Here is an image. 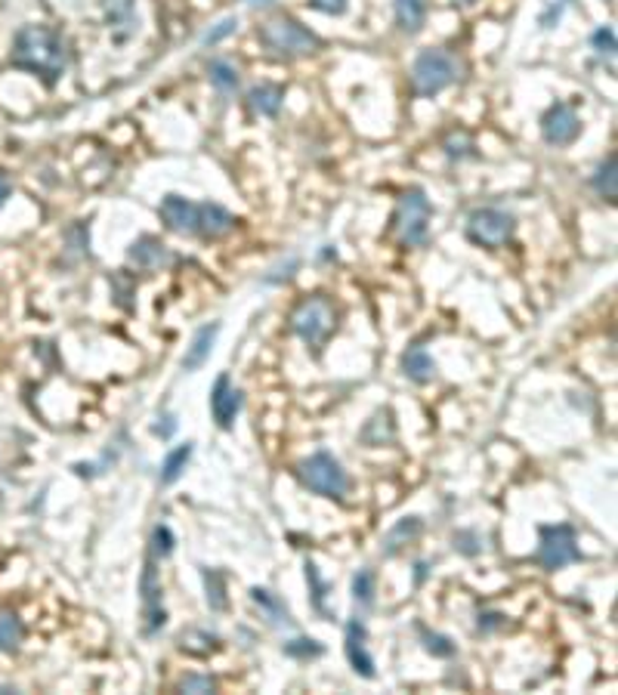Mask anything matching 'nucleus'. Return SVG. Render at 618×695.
Instances as JSON below:
<instances>
[{
	"label": "nucleus",
	"instance_id": "obj_10",
	"mask_svg": "<svg viewBox=\"0 0 618 695\" xmlns=\"http://www.w3.org/2000/svg\"><path fill=\"white\" fill-rule=\"evenodd\" d=\"M139 593H143V618H146V633H154L161 631L167 622V612L161 606V578H158V569L154 563H146L143 569V582H139Z\"/></svg>",
	"mask_w": 618,
	"mask_h": 695
},
{
	"label": "nucleus",
	"instance_id": "obj_26",
	"mask_svg": "<svg viewBox=\"0 0 618 695\" xmlns=\"http://www.w3.org/2000/svg\"><path fill=\"white\" fill-rule=\"evenodd\" d=\"M594 188H597V195L600 198H606V201H615V195H618V186H615V155H609L606 161H603L600 167H597V173H594Z\"/></svg>",
	"mask_w": 618,
	"mask_h": 695
},
{
	"label": "nucleus",
	"instance_id": "obj_13",
	"mask_svg": "<svg viewBox=\"0 0 618 695\" xmlns=\"http://www.w3.org/2000/svg\"><path fill=\"white\" fill-rule=\"evenodd\" d=\"M127 260L133 263L137 269H146V272H152V269H164L173 263V254L167 251V245L161 239H152V235H143V239H137L130 245V251H127Z\"/></svg>",
	"mask_w": 618,
	"mask_h": 695
},
{
	"label": "nucleus",
	"instance_id": "obj_14",
	"mask_svg": "<svg viewBox=\"0 0 618 695\" xmlns=\"http://www.w3.org/2000/svg\"><path fill=\"white\" fill-rule=\"evenodd\" d=\"M347 658L349 665H353L355 674H362L365 680L374 677V658L372 652H368V631L362 622H349L347 624Z\"/></svg>",
	"mask_w": 618,
	"mask_h": 695
},
{
	"label": "nucleus",
	"instance_id": "obj_17",
	"mask_svg": "<svg viewBox=\"0 0 618 695\" xmlns=\"http://www.w3.org/2000/svg\"><path fill=\"white\" fill-rule=\"evenodd\" d=\"M402 371H405L408 381L430 383L436 377V362H433V356L427 353V347L414 343V347H408L405 356H402Z\"/></svg>",
	"mask_w": 618,
	"mask_h": 695
},
{
	"label": "nucleus",
	"instance_id": "obj_20",
	"mask_svg": "<svg viewBox=\"0 0 618 695\" xmlns=\"http://www.w3.org/2000/svg\"><path fill=\"white\" fill-rule=\"evenodd\" d=\"M393 10H396V22H399V29L408 31V35L421 31V25H424V19H427L424 0H393Z\"/></svg>",
	"mask_w": 618,
	"mask_h": 695
},
{
	"label": "nucleus",
	"instance_id": "obj_42",
	"mask_svg": "<svg viewBox=\"0 0 618 695\" xmlns=\"http://www.w3.org/2000/svg\"><path fill=\"white\" fill-rule=\"evenodd\" d=\"M458 4H473V0H458Z\"/></svg>",
	"mask_w": 618,
	"mask_h": 695
},
{
	"label": "nucleus",
	"instance_id": "obj_18",
	"mask_svg": "<svg viewBox=\"0 0 618 695\" xmlns=\"http://www.w3.org/2000/svg\"><path fill=\"white\" fill-rule=\"evenodd\" d=\"M285 103V87L279 84H260L247 93V105H251L254 114H263V118H275Z\"/></svg>",
	"mask_w": 618,
	"mask_h": 695
},
{
	"label": "nucleus",
	"instance_id": "obj_8",
	"mask_svg": "<svg viewBox=\"0 0 618 695\" xmlns=\"http://www.w3.org/2000/svg\"><path fill=\"white\" fill-rule=\"evenodd\" d=\"M516 220L498 207H480L467 217V239L480 247H501L514 239Z\"/></svg>",
	"mask_w": 618,
	"mask_h": 695
},
{
	"label": "nucleus",
	"instance_id": "obj_19",
	"mask_svg": "<svg viewBox=\"0 0 618 695\" xmlns=\"http://www.w3.org/2000/svg\"><path fill=\"white\" fill-rule=\"evenodd\" d=\"M421 529H424L421 516H402L399 523H396L393 529L387 532V538H384V553H387V557L399 553L408 541H414V538L421 535Z\"/></svg>",
	"mask_w": 618,
	"mask_h": 695
},
{
	"label": "nucleus",
	"instance_id": "obj_36",
	"mask_svg": "<svg viewBox=\"0 0 618 695\" xmlns=\"http://www.w3.org/2000/svg\"><path fill=\"white\" fill-rule=\"evenodd\" d=\"M235 29H238V19H235V16H230V19H223V22H217V25H213V29L207 31V35L201 38V40H205L207 46H213V44H220V40H226L230 35H235Z\"/></svg>",
	"mask_w": 618,
	"mask_h": 695
},
{
	"label": "nucleus",
	"instance_id": "obj_9",
	"mask_svg": "<svg viewBox=\"0 0 618 695\" xmlns=\"http://www.w3.org/2000/svg\"><path fill=\"white\" fill-rule=\"evenodd\" d=\"M581 133V118L569 103H554L541 118V137L550 146H572Z\"/></svg>",
	"mask_w": 618,
	"mask_h": 695
},
{
	"label": "nucleus",
	"instance_id": "obj_24",
	"mask_svg": "<svg viewBox=\"0 0 618 695\" xmlns=\"http://www.w3.org/2000/svg\"><path fill=\"white\" fill-rule=\"evenodd\" d=\"M189 457H192V442L177 445V448H173L171 455L164 457V464H161V482H164V485L177 482V479L186 473V464H189Z\"/></svg>",
	"mask_w": 618,
	"mask_h": 695
},
{
	"label": "nucleus",
	"instance_id": "obj_34",
	"mask_svg": "<svg viewBox=\"0 0 618 695\" xmlns=\"http://www.w3.org/2000/svg\"><path fill=\"white\" fill-rule=\"evenodd\" d=\"M306 578H309V584H313L315 609H319V612H325V597H328V584H325V582H322V575H319V565H315V563H306Z\"/></svg>",
	"mask_w": 618,
	"mask_h": 695
},
{
	"label": "nucleus",
	"instance_id": "obj_12",
	"mask_svg": "<svg viewBox=\"0 0 618 695\" xmlns=\"http://www.w3.org/2000/svg\"><path fill=\"white\" fill-rule=\"evenodd\" d=\"M238 411H241V393L232 387L230 377L220 374L217 383H213V389H211V414H213V421H217L223 430H232Z\"/></svg>",
	"mask_w": 618,
	"mask_h": 695
},
{
	"label": "nucleus",
	"instance_id": "obj_40",
	"mask_svg": "<svg viewBox=\"0 0 618 695\" xmlns=\"http://www.w3.org/2000/svg\"><path fill=\"white\" fill-rule=\"evenodd\" d=\"M498 624H504V615H480V631H492V627H498Z\"/></svg>",
	"mask_w": 618,
	"mask_h": 695
},
{
	"label": "nucleus",
	"instance_id": "obj_27",
	"mask_svg": "<svg viewBox=\"0 0 618 695\" xmlns=\"http://www.w3.org/2000/svg\"><path fill=\"white\" fill-rule=\"evenodd\" d=\"M180 649L192 652V656H207V652L217 649V637L207 633V631H198V627H192V631H186L183 637H180Z\"/></svg>",
	"mask_w": 618,
	"mask_h": 695
},
{
	"label": "nucleus",
	"instance_id": "obj_21",
	"mask_svg": "<svg viewBox=\"0 0 618 695\" xmlns=\"http://www.w3.org/2000/svg\"><path fill=\"white\" fill-rule=\"evenodd\" d=\"M25 640V624L16 612H0V652H16Z\"/></svg>",
	"mask_w": 618,
	"mask_h": 695
},
{
	"label": "nucleus",
	"instance_id": "obj_1",
	"mask_svg": "<svg viewBox=\"0 0 618 695\" xmlns=\"http://www.w3.org/2000/svg\"><path fill=\"white\" fill-rule=\"evenodd\" d=\"M13 65L25 69L38 78H44L46 87H53L65 74L69 65V50L59 31H53L50 25H25L19 29L16 40H13Z\"/></svg>",
	"mask_w": 618,
	"mask_h": 695
},
{
	"label": "nucleus",
	"instance_id": "obj_31",
	"mask_svg": "<svg viewBox=\"0 0 618 695\" xmlns=\"http://www.w3.org/2000/svg\"><path fill=\"white\" fill-rule=\"evenodd\" d=\"M421 637H424V649L430 652V656H436V658H452L455 656V643L448 637H442V633H430L421 627Z\"/></svg>",
	"mask_w": 618,
	"mask_h": 695
},
{
	"label": "nucleus",
	"instance_id": "obj_35",
	"mask_svg": "<svg viewBox=\"0 0 618 695\" xmlns=\"http://www.w3.org/2000/svg\"><path fill=\"white\" fill-rule=\"evenodd\" d=\"M217 690V680L205 677V674H189V677L180 680V692H213Z\"/></svg>",
	"mask_w": 618,
	"mask_h": 695
},
{
	"label": "nucleus",
	"instance_id": "obj_37",
	"mask_svg": "<svg viewBox=\"0 0 618 695\" xmlns=\"http://www.w3.org/2000/svg\"><path fill=\"white\" fill-rule=\"evenodd\" d=\"M594 46H597V53H603V56H613L615 53V31L609 29V25H603V29H597L594 31Z\"/></svg>",
	"mask_w": 618,
	"mask_h": 695
},
{
	"label": "nucleus",
	"instance_id": "obj_28",
	"mask_svg": "<svg viewBox=\"0 0 618 695\" xmlns=\"http://www.w3.org/2000/svg\"><path fill=\"white\" fill-rule=\"evenodd\" d=\"M205 575V587H207V606H211L213 612H223L226 609V582H223V575H220L217 569H205L201 572Z\"/></svg>",
	"mask_w": 618,
	"mask_h": 695
},
{
	"label": "nucleus",
	"instance_id": "obj_16",
	"mask_svg": "<svg viewBox=\"0 0 618 695\" xmlns=\"http://www.w3.org/2000/svg\"><path fill=\"white\" fill-rule=\"evenodd\" d=\"M217 334H220V325H217V322H213V325H205V328L195 331L192 343L186 347V356H183V368H186V371H198L207 359H211L213 343H217Z\"/></svg>",
	"mask_w": 618,
	"mask_h": 695
},
{
	"label": "nucleus",
	"instance_id": "obj_38",
	"mask_svg": "<svg viewBox=\"0 0 618 695\" xmlns=\"http://www.w3.org/2000/svg\"><path fill=\"white\" fill-rule=\"evenodd\" d=\"M309 6L319 13H328V16H340L347 10V0H309Z\"/></svg>",
	"mask_w": 618,
	"mask_h": 695
},
{
	"label": "nucleus",
	"instance_id": "obj_22",
	"mask_svg": "<svg viewBox=\"0 0 618 695\" xmlns=\"http://www.w3.org/2000/svg\"><path fill=\"white\" fill-rule=\"evenodd\" d=\"M251 599L266 612V618H270L272 624H291V612H288V606L281 603L272 590H266V587H251Z\"/></svg>",
	"mask_w": 618,
	"mask_h": 695
},
{
	"label": "nucleus",
	"instance_id": "obj_32",
	"mask_svg": "<svg viewBox=\"0 0 618 695\" xmlns=\"http://www.w3.org/2000/svg\"><path fill=\"white\" fill-rule=\"evenodd\" d=\"M322 652H325L322 643L306 640V637H297V640H291V643H285V656H291V658H319Z\"/></svg>",
	"mask_w": 618,
	"mask_h": 695
},
{
	"label": "nucleus",
	"instance_id": "obj_3",
	"mask_svg": "<svg viewBox=\"0 0 618 695\" xmlns=\"http://www.w3.org/2000/svg\"><path fill=\"white\" fill-rule=\"evenodd\" d=\"M461 78V63L448 50L430 46L421 50L412 65V90L418 96H436Z\"/></svg>",
	"mask_w": 618,
	"mask_h": 695
},
{
	"label": "nucleus",
	"instance_id": "obj_15",
	"mask_svg": "<svg viewBox=\"0 0 618 695\" xmlns=\"http://www.w3.org/2000/svg\"><path fill=\"white\" fill-rule=\"evenodd\" d=\"M232 226H235V217L226 211L223 205H217V201H205V205H198V229H195V235L220 239V235H226Z\"/></svg>",
	"mask_w": 618,
	"mask_h": 695
},
{
	"label": "nucleus",
	"instance_id": "obj_7",
	"mask_svg": "<svg viewBox=\"0 0 618 695\" xmlns=\"http://www.w3.org/2000/svg\"><path fill=\"white\" fill-rule=\"evenodd\" d=\"M535 559H539L541 569H547V572L566 569L569 563H579L581 548H579V538H575L572 525H541L539 553H535Z\"/></svg>",
	"mask_w": 618,
	"mask_h": 695
},
{
	"label": "nucleus",
	"instance_id": "obj_39",
	"mask_svg": "<svg viewBox=\"0 0 618 695\" xmlns=\"http://www.w3.org/2000/svg\"><path fill=\"white\" fill-rule=\"evenodd\" d=\"M566 4H569V0H560V6H554L550 13H544V16H541V25H544V29H554V22L563 16V6H566Z\"/></svg>",
	"mask_w": 618,
	"mask_h": 695
},
{
	"label": "nucleus",
	"instance_id": "obj_23",
	"mask_svg": "<svg viewBox=\"0 0 618 695\" xmlns=\"http://www.w3.org/2000/svg\"><path fill=\"white\" fill-rule=\"evenodd\" d=\"M393 436H396V427H393V411L389 408L378 411V414L365 423V430H362V440L368 445H384L393 440Z\"/></svg>",
	"mask_w": 618,
	"mask_h": 695
},
{
	"label": "nucleus",
	"instance_id": "obj_6",
	"mask_svg": "<svg viewBox=\"0 0 618 695\" xmlns=\"http://www.w3.org/2000/svg\"><path fill=\"white\" fill-rule=\"evenodd\" d=\"M257 38L272 56H309L322 46L319 35H313L294 19H272V22L260 25Z\"/></svg>",
	"mask_w": 618,
	"mask_h": 695
},
{
	"label": "nucleus",
	"instance_id": "obj_41",
	"mask_svg": "<svg viewBox=\"0 0 618 695\" xmlns=\"http://www.w3.org/2000/svg\"><path fill=\"white\" fill-rule=\"evenodd\" d=\"M10 195H13V183H10V177L0 171V207H4V201L10 198Z\"/></svg>",
	"mask_w": 618,
	"mask_h": 695
},
{
	"label": "nucleus",
	"instance_id": "obj_29",
	"mask_svg": "<svg viewBox=\"0 0 618 695\" xmlns=\"http://www.w3.org/2000/svg\"><path fill=\"white\" fill-rule=\"evenodd\" d=\"M374 590H378V578L372 569H359L353 575V599L359 606H372L374 603Z\"/></svg>",
	"mask_w": 618,
	"mask_h": 695
},
{
	"label": "nucleus",
	"instance_id": "obj_25",
	"mask_svg": "<svg viewBox=\"0 0 618 695\" xmlns=\"http://www.w3.org/2000/svg\"><path fill=\"white\" fill-rule=\"evenodd\" d=\"M207 74H211V84L220 93H235V87H238V69L232 63H226V59H211Z\"/></svg>",
	"mask_w": 618,
	"mask_h": 695
},
{
	"label": "nucleus",
	"instance_id": "obj_11",
	"mask_svg": "<svg viewBox=\"0 0 618 695\" xmlns=\"http://www.w3.org/2000/svg\"><path fill=\"white\" fill-rule=\"evenodd\" d=\"M158 214L171 232L195 235V229H198V205L189 198H183V195H164Z\"/></svg>",
	"mask_w": 618,
	"mask_h": 695
},
{
	"label": "nucleus",
	"instance_id": "obj_2",
	"mask_svg": "<svg viewBox=\"0 0 618 695\" xmlns=\"http://www.w3.org/2000/svg\"><path fill=\"white\" fill-rule=\"evenodd\" d=\"M297 479L313 495L331 498V501H344L349 491V473L331 451H315V455L304 457L297 464Z\"/></svg>",
	"mask_w": 618,
	"mask_h": 695
},
{
	"label": "nucleus",
	"instance_id": "obj_4",
	"mask_svg": "<svg viewBox=\"0 0 618 695\" xmlns=\"http://www.w3.org/2000/svg\"><path fill=\"white\" fill-rule=\"evenodd\" d=\"M338 328V309L328 297H306L294 306L291 331L313 349H322Z\"/></svg>",
	"mask_w": 618,
	"mask_h": 695
},
{
	"label": "nucleus",
	"instance_id": "obj_33",
	"mask_svg": "<svg viewBox=\"0 0 618 695\" xmlns=\"http://www.w3.org/2000/svg\"><path fill=\"white\" fill-rule=\"evenodd\" d=\"M152 550H154V557H171L173 553V532H171V525H154V532H152Z\"/></svg>",
	"mask_w": 618,
	"mask_h": 695
},
{
	"label": "nucleus",
	"instance_id": "obj_30",
	"mask_svg": "<svg viewBox=\"0 0 618 695\" xmlns=\"http://www.w3.org/2000/svg\"><path fill=\"white\" fill-rule=\"evenodd\" d=\"M105 19H109V29L127 25L133 31V0H105Z\"/></svg>",
	"mask_w": 618,
	"mask_h": 695
},
{
	"label": "nucleus",
	"instance_id": "obj_5",
	"mask_svg": "<svg viewBox=\"0 0 618 695\" xmlns=\"http://www.w3.org/2000/svg\"><path fill=\"white\" fill-rule=\"evenodd\" d=\"M430 220H433V205H430L424 188H408V192H402L399 207H396V217H393V232L399 235L402 245L405 247L427 245Z\"/></svg>",
	"mask_w": 618,
	"mask_h": 695
}]
</instances>
